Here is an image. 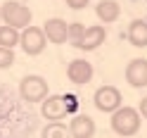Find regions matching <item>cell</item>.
<instances>
[{"mask_svg":"<svg viewBox=\"0 0 147 138\" xmlns=\"http://www.w3.org/2000/svg\"><path fill=\"white\" fill-rule=\"evenodd\" d=\"M140 126H142V117H140V112H138L135 107L121 105L112 114V131L116 136L131 138V136H135L138 131H140Z\"/></svg>","mask_w":147,"mask_h":138,"instance_id":"cell-1","label":"cell"},{"mask_svg":"<svg viewBox=\"0 0 147 138\" xmlns=\"http://www.w3.org/2000/svg\"><path fill=\"white\" fill-rule=\"evenodd\" d=\"M0 14H3V24L12 26L17 31H24L26 26H31V10L24 3H17V0H7V3L0 7Z\"/></svg>","mask_w":147,"mask_h":138,"instance_id":"cell-2","label":"cell"},{"mask_svg":"<svg viewBox=\"0 0 147 138\" xmlns=\"http://www.w3.org/2000/svg\"><path fill=\"white\" fill-rule=\"evenodd\" d=\"M48 81L38 74H26L19 81V95L26 100V103H43L48 98Z\"/></svg>","mask_w":147,"mask_h":138,"instance_id":"cell-3","label":"cell"},{"mask_svg":"<svg viewBox=\"0 0 147 138\" xmlns=\"http://www.w3.org/2000/svg\"><path fill=\"white\" fill-rule=\"evenodd\" d=\"M93 103H95V107L100 109V112L114 114L116 109L123 105V98H121V90H119L116 86H100L95 90V95H93Z\"/></svg>","mask_w":147,"mask_h":138,"instance_id":"cell-4","label":"cell"},{"mask_svg":"<svg viewBox=\"0 0 147 138\" xmlns=\"http://www.w3.org/2000/svg\"><path fill=\"white\" fill-rule=\"evenodd\" d=\"M19 45H22V50L26 55H40L45 50V45H48V38H45V33L43 29H38V26H26V29L22 31L19 36Z\"/></svg>","mask_w":147,"mask_h":138,"instance_id":"cell-5","label":"cell"},{"mask_svg":"<svg viewBox=\"0 0 147 138\" xmlns=\"http://www.w3.org/2000/svg\"><path fill=\"white\" fill-rule=\"evenodd\" d=\"M40 114L48 119V122H59L69 114V105L64 95H48L40 103Z\"/></svg>","mask_w":147,"mask_h":138,"instance_id":"cell-6","label":"cell"},{"mask_svg":"<svg viewBox=\"0 0 147 138\" xmlns=\"http://www.w3.org/2000/svg\"><path fill=\"white\" fill-rule=\"evenodd\" d=\"M43 33H45V38H48V43H52V45H62V43L69 41V24L64 22L62 17H52V19L45 22Z\"/></svg>","mask_w":147,"mask_h":138,"instance_id":"cell-7","label":"cell"},{"mask_svg":"<svg viewBox=\"0 0 147 138\" xmlns=\"http://www.w3.org/2000/svg\"><path fill=\"white\" fill-rule=\"evenodd\" d=\"M93 74H95V69H93V64L88 60H71L69 67H67V79L71 84H76V86L88 84L93 79Z\"/></svg>","mask_w":147,"mask_h":138,"instance_id":"cell-8","label":"cell"},{"mask_svg":"<svg viewBox=\"0 0 147 138\" xmlns=\"http://www.w3.org/2000/svg\"><path fill=\"white\" fill-rule=\"evenodd\" d=\"M126 81L133 88H145L147 86V57H135L126 67Z\"/></svg>","mask_w":147,"mask_h":138,"instance_id":"cell-9","label":"cell"},{"mask_svg":"<svg viewBox=\"0 0 147 138\" xmlns=\"http://www.w3.org/2000/svg\"><path fill=\"white\" fill-rule=\"evenodd\" d=\"M105 38H107V29L102 24L86 26V33H83V38H81V43L76 48L78 50H95V48H100V45L105 43Z\"/></svg>","mask_w":147,"mask_h":138,"instance_id":"cell-10","label":"cell"},{"mask_svg":"<svg viewBox=\"0 0 147 138\" xmlns=\"http://www.w3.org/2000/svg\"><path fill=\"white\" fill-rule=\"evenodd\" d=\"M69 133H71V138H93L95 136V122L88 114H78L71 119Z\"/></svg>","mask_w":147,"mask_h":138,"instance_id":"cell-11","label":"cell"},{"mask_svg":"<svg viewBox=\"0 0 147 138\" xmlns=\"http://www.w3.org/2000/svg\"><path fill=\"white\" fill-rule=\"evenodd\" d=\"M95 14L102 24H114L119 17H121V5L116 0H100L95 5Z\"/></svg>","mask_w":147,"mask_h":138,"instance_id":"cell-12","label":"cell"},{"mask_svg":"<svg viewBox=\"0 0 147 138\" xmlns=\"http://www.w3.org/2000/svg\"><path fill=\"white\" fill-rule=\"evenodd\" d=\"M128 41L135 48H147V22L145 19H133L128 24Z\"/></svg>","mask_w":147,"mask_h":138,"instance_id":"cell-13","label":"cell"},{"mask_svg":"<svg viewBox=\"0 0 147 138\" xmlns=\"http://www.w3.org/2000/svg\"><path fill=\"white\" fill-rule=\"evenodd\" d=\"M40 138H71L69 133V126L62 124V122H48V126L43 128Z\"/></svg>","mask_w":147,"mask_h":138,"instance_id":"cell-14","label":"cell"},{"mask_svg":"<svg viewBox=\"0 0 147 138\" xmlns=\"http://www.w3.org/2000/svg\"><path fill=\"white\" fill-rule=\"evenodd\" d=\"M19 31L17 29H12V26H7V24H3L0 26V48H14V45H19Z\"/></svg>","mask_w":147,"mask_h":138,"instance_id":"cell-15","label":"cell"},{"mask_svg":"<svg viewBox=\"0 0 147 138\" xmlns=\"http://www.w3.org/2000/svg\"><path fill=\"white\" fill-rule=\"evenodd\" d=\"M83 33H86V26L81 24V22H71V24H69V43L74 45V48H76V45L81 43Z\"/></svg>","mask_w":147,"mask_h":138,"instance_id":"cell-16","label":"cell"},{"mask_svg":"<svg viewBox=\"0 0 147 138\" xmlns=\"http://www.w3.org/2000/svg\"><path fill=\"white\" fill-rule=\"evenodd\" d=\"M14 64V50L10 48H0V69H7Z\"/></svg>","mask_w":147,"mask_h":138,"instance_id":"cell-17","label":"cell"},{"mask_svg":"<svg viewBox=\"0 0 147 138\" xmlns=\"http://www.w3.org/2000/svg\"><path fill=\"white\" fill-rule=\"evenodd\" d=\"M67 5L71 7V10H83V7L90 5V0H67Z\"/></svg>","mask_w":147,"mask_h":138,"instance_id":"cell-18","label":"cell"},{"mask_svg":"<svg viewBox=\"0 0 147 138\" xmlns=\"http://www.w3.org/2000/svg\"><path fill=\"white\" fill-rule=\"evenodd\" d=\"M138 112H140V117H142V119H147V95L140 100V107H138Z\"/></svg>","mask_w":147,"mask_h":138,"instance_id":"cell-19","label":"cell"},{"mask_svg":"<svg viewBox=\"0 0 147 138\" xmlns=\"http://www.w3.org/2000/svg\"><path fill=\"white\" fill-rule=\"evenodd\" d=\"M67 98V105H69V112H74V109H76V98L74 95H64Z\"/></svg>","mask_w":147,"mask_h":138,"instance_id":"cell-20","label":"cell"},{"mask_svg":"<svg viewBox=\"0 0 147 138\" xmlns=\"http://www.w3.org/2000/svg\"><path fill=\"white\" fill-rule=\"evenodd\" d=\"M0 22H3V14H0ZM0 26H3V24H0Z\"/></svg>","mask_w":147,"mask_h":138,"instance_id":"cell-21","label":"cell"}]
</instances>
